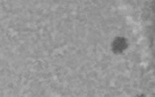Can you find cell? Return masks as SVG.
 <instances>
[{
	"label": "cell",
	"mask_w": 155,
	"mask_h": 97,
	"mask_svg": "<svg viewBox=\"0 0 155 97\" xmlns=\"http://www.w3.org/2000/svg\"><path fill=\"white\" fill-rule=\"evenodd\" d=\"M127 47V42L124 38L117 37L113 44V50L114 53H122Z\"/></svg>",
	"instance_id": "1"
}]
</instances>
